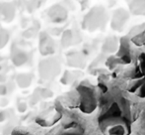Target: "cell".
Returning a JSON list of instances; mask_svg holds the SVG:
<instances>
[{"mask_svg":"<svg viewBox=\"0 0 145 135\" xmlns=\"http://www.w3.org/2000/svg\"><path fill=\"white\" fill-rule=\"evenodd\" d=\"M141 130H142V134L145 135V116L142 120V125H141Z\"/></svg>","mask_w":145,"mask_h":135,"instance_id":"12","label":"cell"},{"mask_svg":"<svg viewBox=\"0 0 145 135\" xmlns=\"http://www.w3.org/2000/svg\"><path fill=\"white\" fill-rule=\"evenodd\" d=\"M61 135H85V133L81 129L77 128L75 125H69L67 127L66 132H64Z\"/></svg>","mask_w":145,"mask_h":135,"instance_id":"8","label":"cell"},{"mask_svg":"<svg viewBox=\"0 0 145 135\" xmlns=\"http://www.w3.org/2000/svg\"><path fill=\"white\" fill-rule=\"evenodd\" d=\"M7 93V87L4 85H0V95H5Z\"/></svg>","mask_w":145,"mask_h":135,"instance_id":"10","label":"cell"},{"mask_svg":"<svg viewBox=\"0 0 145 135\" xmlns=\"http://www.w3.org/2000/svg\"><path fill=\"white\" fill-rule=\"evenodd\" d=\"M98 124L104 135H130L132 128L129 102L121 95H111L102 104Z\"/></svg>","mask_w":145,"mask_h":135,"instance_id":"1","label":"cell"},{"mask_svg":"<svg viewBox=\"0 0 145 135\" xmlns=\"http://www.w3.org/2000/svg\"><path fill=\"white\" fill-rule=\"evenodd\" d=\"M8 40H9V34L5 30H1L0 31V49L7 44Z\"/></svg>","mask_w":145,"mask_h":135,"instance_id":"9","label":"cell"},{"mask_svg":"<svg viewBox=\"0 0 145 135\" xmlns=\"http://www.w3.org/2000/svg\"><path fill=\"white\" fill-rule=\"evenodd\" d=\"M127 91L139 99H145V53L138 55L127 81Z\"/></svg>","mask_w":145,"mask_h":135,"instance_id":"2","label":"cell"},{"mask_svg":"<svg viewBox=\"0 0 145 135\" xmlns=\"http://www.w3.org/2000/svg\"><path fill=\"white\" fill-rule=\"evenodd\" d=\"M12 135H30V134L25 131H17V130H15V131L12 133Z\"/></svg>","mask_w":145,"mask_h":135,"instance_id":"11","label":"cell"},{"mask_svg":"<svg viewBox=\"0 0 145 135\" xmlns=\"http://www.w3.org/2000/svg\"><path fill=\"white\" fill-rule=\"evenodd\" d=\"M15 10L14 7L10 4H2L0 5V17L4 19L6 22H9L13 19Z\"/></svg>","mask_w":145,"mask_h":135,"instance_id":"5","label":"cell"},{"mask_svg":"<svg viewBox=\"0 0 145 135\" xmlns=\"http://www.w3.org/2000/svg\"><path fill=\"white\" fill-rule=\"evenodd\" d=\"M78 93L80 95V109L84 113H91L97 106L95 93L93 89L85 85H81L78 87Z\"/></svg>","mask_w":145,"mask_h":135,"instance_id":"3","label":"cell"},{"mask_svg":"<svg viewBox=\"0 0 145 135\" xmlns=\"http://www.w3.org/2000/svg\"><path fill=\"white\" fill-rule=\"evenodd\" d=\"M31 81H32V79H31V77L29 75H20L19 77H17V83L21 87H29Z\"/></svg>","mask_w":145,"mask_h":135,"instance_id":"7","label":"cell"},{"mask_svg":"<svg viewBox=\"0 0 145 135\" xmlns=\"http://www.w3.org/2000/svg\"><path fill=\"white\" fill-rule=\"evenodd\" d=\"M40 51L42 55L52 54L54 52V43L48 36H42L40 39Z\"/></svg>","mask_w":145,"mask_h":135,"instance_id":"4","label":"cell"},{"mask_svg":"<svg viewBox=\"0 0 145 135\" xmlns=\"http://www.w3.org/2000/svg\"><path fill=\"white\" fill-rule=\"evenodd\" d=\"M12 60H13V63L16 65V66H22V65H24L26 62H27L28 56L25 52H23V51H18V52H16L13 54Z\"/></svg>","mask_w":145,"mask_h":135,"instance_id":"6","label":"cell"}]
</instances>
